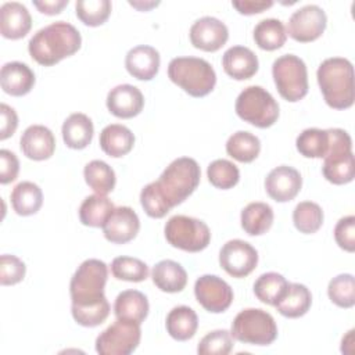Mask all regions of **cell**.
Masks as SVG:
<instances>
[{
  "instance_id": "36",
  "label": "cell",
  "mask_w": 355,
  "mask_h": 355,
  "mask_svg": "<svg viewBox=\"0 0 355 355\" xmlns=\"http://www.w3.org/2000/svg\"><path fill=\"white\" fill-rule=\"evenodd\" d=\"M288 287V282L284 276L276 272H268L261 275L254 283L255 297L268 305H276L279 300L284 295Z\"/></svg>"
},
{
  "instance_id": "28",
  "label": "cell",
  "mask_w": 355,
  "mask_h": 355,
  "mask_svg": "<svg viewBox=\"0 0 355 355\" xmlns=\"http://www.w3.org/2000/svg\"><path fill=\"white\" fill-rule=\"evenodd\" d=\"M312 304V294L309 288L300 283H288L284 295L275 305L277 312L286 318L304 316Z\"/></svg>"
},
{
  "instance_id": "33",
  "label": "cell",
  "mask_w": 355,
  "mask_h": 355,
  "mask_svg": "<svg viewBox=\"0 0 355 355\" xmlns=\"http://www.w3.org/2000/svg\"><path fill=\"white\" fill-rule=\"evenodd\" d=\"M254 40L259 49L273 51L286 43L287 32L280 19L266 18L257 24L254 29Z\"/></svg>"
},
{
  "instance_id": "19",
  "label": "cell",
  "mask_w": 355,
  "mask_h": 355,
  "mask_svg": "<svg viewBox=\"0 0 355 355\" xmlns=\"http://www.w3.org/2000/svg\"><path fill=\"white\" fill-rule=\"evenodd\" d=\"M19 147L26 158L44 161L54 154L55 137L49 128L43 125H32L24 130Z\"/></svg>"
},
{
  "instance_id": "38",
  "label": "cell",
  "mask_w": 355,
  "mask_h": 355,
  "mask_svg": "<svg viewBox=\"0 0 355 355\" xmlns=\"http://www.w3.org/2000/svg\"><path fill=\"white\" fill-rule=\"evenodd\" d=\"M293 222L295 229L304 234L316 233L323 223V211L316 202L302 201L294 208Z\"/></svg>"
},
{
  "instance_id": "35",
  "label": "cell",
  "mask_w": 355,
  "mask_h": 355,
  "mask_svg": "<svg viewBox=\"0 0 355 355\" xmlns=\"http://www.w3.org/2000/svg\"><path fill=\"white\" fill-rule=\"evenodd\" d=\"M83 176L87 186L101 196H107L115 187V172L114 169L101 159H93L86 164L83 169Z\"/></svg>"
},
{
  "instance_id": "37",
  "label": "cell",
  "mask_w": 355,
  "mask_h": 355,
  "mask_svg": "<svg viewBox=\"0 0 355 355\" xmlns=\"http://www.w3.org/2000/svg\"><path fill=\"white\" fill-rule=\"evenodd\" d=\"M295 147L298 153L306 158H324L329 150L327 129L309 128L302 130L295 140Z\"/></svg>"
},
{
  "instance_id": "34",
  "label": "cell",
  "mask_w": 355,
  "mask_h": 355,
  "mask_svg": "<svg viewBox=\"0 0 355 355\" xmlns=\"http://www.w3.org/2000/svg\"><path fill=\"white\" fill-rule=\"evenodd\" d=\"M261 151L259 139L245 130L233 133L226 141V153L236 161L248 164L252 162Z\"/></svg>"
},
{
  "instance_id": "9",
  "label": "cell",
  "mask_w": 355,
  "mask_h": 355,
  "mask_svg": "<svg viewBox=\"0 0 355 355\" xmlns=\"http://www.w3.org/2000/svg\"><path fill=\"white\" fill-rule=\"evenodd\" d=\"M272 75L277 92L284 100L295 103L306 96L308 71L300 57L294 54L279 57L272 65Z\"/></svg>"
},
{
  "instance_id": "16",
  "label": "cell",
  "mask_w": 355,
  "mask_h": 355,
  "mask_svg": "<svg viewBox=\"0 0 355 355\" xmlns=\"http://www.w3.org/2000/svg\"><path fill=\"white\" fill-rule=\"evenodd\" d=\"M229 39L227 26L215 17H202L190 28V42L202 51H218Z\"/></svg>"
},
{
  "instance_id": "22",
  "label": "cell",
  "mask_w": 355,
  "mask_h": 355,
  "mask_svg": "<svg viewBox=\"0 0 355 355\" xmlns=\"http://www.w3.org/2000/svg\"><path fill=\"white\" fill-rule=\"evenodd\" d=\"M0 85L4 93L15 97L28 94L35 86V73L24 62L11 61L1 67Z\"/></svg>"
},
{
  "instance_id": "18",
  "label": "cell",
  "mask_w": 355,
  "mask_h": 355,
  "mask_svg": "<svg viewBox=\"0 0 355 355\" xmlns=\"http://www.w3.org/2000/svg\"><path fill=\"white\" fill-rule=\"evenodd\" d=\"M144 107L143 93L132 85H118L108 92L107 108L116 118L129 119L141 112Z\"/></svg>"
},
{
  "instance_id": "43",
  "label": "cell",
  "mask_w": 355,
  "mask_h": 355,
  "mask_svg": "<svg viewBox=\"0 0 355 355\" xmlns=\"http://www.w3.org/2000/svg\"><path fill=\"white\" fill-rule=\"evenodd\" d=\"M140 204L150 218H164L172 208L161 194L155 182L148 183L140 193Z\"/></svg>"
},
{
  "instance_id": "5",
  "label": "cell",
  "mask_w": 355,
  "mask_h": 355,
  "mask_svg": "<svg viewBox=\"0 0 355 355\" xmlns=\"http://www.w3.org/2000/svg\"><path fill=\"white\" fill-rule=\"evenodd\" d=\"M108 279V266L100 259L83 261L69 283L72 306H87L107 301L104 287Z\"/></svg>"
},
{
  "instance_id": "17",
  "label": "cell",
  "mask_w": 355,
  "mask_h": 355,
  "mask_svg": "<svg viewBox=\"0 0 355 355\" xmlns=\"http://www.w3.org/2000/svg\"><path fill=\"white\" fill-rule=\"evenodd\" d=\"M140 229L137 214L130 207L115 208L103 226L104 237L114 244H125L133 240Z\"/></svg>"
},
{
  "instance_id": "41",
  "label": "cell",
  "mask_w": 355,
  "mask_h": 355,
  "mask_svg": "<svg viewBox=\"0 0 355 355\" xmlns=\"http://www.w3.org/2000/svg\"><path fill=\"white\" fill-rule=\"evenodd\" d=\"M327 295L333 304L340 308H352L355 305V280L349 273H343L329 282Z\"/></svg>"
},
{
  "instance_id": "23",
  "label": "cell",
  "mask_w": 355,
  "mask_h": 355,
  "mask_svg": "<svg viewBox=\"0 0 355 355\" xmlns=\"http://www.w3.org/2000/svg\"><path fill=\"white\" fill-rule=\"evenodd\" d=\"M222 65L225 72L236 80L252 78L259 67L255 53L244 46H233L227 49L222 57Z\"/></svg>"
},
{
  "instance_id": "30",
  "label": "cell",
  "mask_w": 355,
  "mask_h": 355,
  "mask_svg": "<svg viewBox=\"0 0 355 355\" xmlns=\"http://www.w3.org/2000/svg\"><path fill=\"white\" fill-rule=\"evenodd\" d=\"M273 209L266 202H250L241 211V227L250 236L266 233L273 223Z\"/></svg>"
},
{
  "instance_id": "48",
  "label": "cell",
  "mask_w": 355,
  "mask_h": 355,
  "mask_svg": "<svg viewBox=\"0 0 355 355\" xmlns=\"http://www.w3.org/2000/svg\"><path fill=\"white\" fill-rule=\"evenodd\" d=\"M19 172V161L10 150H0V183L7 184L17 179Z\"/></svg>"
},
{
  "instance_id": "7",
  "label": "cell",
  "mask_w": 355,
  "mask_h": 355,
  "mask_svg": "<svg viewBox=\"0 0 355 355\" xmlns=\"http://www.w3.org/2000/svg\"><path fill=\"white\" fill-rule=\"evenodd\" d=\"M230 334L234 340L251 345H269L277 337V326L270 313L259 308L239 312L232 322Z\"/></svg>"
},
{
  "instance_id": "2",
  "label": "cell",
  "mask_w": 355,
  "mask_h": 355,
  "mask_svg": "<svg viewBox=\"0 0 355 355\" xmlns=\"http://www.w3.org/2000/svg\"><path fill=\"white\" fill-rule=\"evenodd\" d=\"M318 83L326 104L334 110H347L355 100L354 68L343 57L326 58L316 72Z\"/></svg>"
},
{
  "instance_id": "26",
  "label": "cell",
  "mask_w": 355,
  "mask_h": 355,
  "mask_svg": "<svg viewBox=\"0 0 355 355\" xmlns=\"http://www.w3.org/2000/svg\"><path fill=\"white\" fill-rule=\"evenodd\" d=\"M100 147L101 150L112 157L119 158L130 153L135 144V135L132 130L119 123L107 125L100 133Z\"/></svg>"
},
{
  "instance_id": "13",
  "label": "cell",
  "mask_w": 355,
  "mask_h": 355,
  "mask_svg": "<svg viewBox=\"0 0 355 355\" xmlns=\"http://www.w3.org/2000/svg\"><path fill=\"white\" fill-rule=\"evenodd\" d=\"M219 263L227 275L237 279L245 277L257 268L258 252L244 240H229L220 248Z\"/></svg>"
},
{
  "instance_id": "32",
  "label": "cell",
  "mask_w": 355,
  "mask_h": 355,
  "mask_svg": "<svg viewBox=\"0 0 355 355\" xmlns=\"http://www.w3.org/2000/svg\"><path fill=\"white\" fill-rule=\"evenodd\" d=\"M115 209L112 201L107 196H87L79 208V219L85 226L103 227L111 212Z\"/></svg>"
},
{
  "instance_id": "10",
  "label": "cell",
  "mask_w": 355,
  "mask_h": 355,
  "mask_svg": "<svg viewBox=\"0 0 355 355\" xmlns=\"http://www.w3.org/2000/svg\"><path fill=\"white\" fill-rule=\"evenodd\" d=\"M164 233L172 247L187 252H200L207 248L211 241V232L207 223L186 215L169 218Z\"/></svg>"
},
{
  "instance_id": "15",
  "label": "cell",
  "mask_w": 355,
  "mask_h": 355,
  "mask_svg": "<svg viewBox=\"0 0 355 355\" xmlns=\"http://www.w3.org/2000/svg\"><path fill=\"white\" fill-rule=\"evenodd\" d=\"M302 186L300 172L287 165L273 168L265 179V190L268 196L277 202H287L297 197Z\"/></svg>"
},
{
  "instance_id": "49",
  "label": "cell",
  "mask_w": 355,
  "mask_h": 355,
  "mask_svg": "<svg viewBox=\"0 0 355 355\" xmlns=\"http://www.w3.org/2000/svg\"><path fill=\"white\" fill-rule=\"evenodd\" d=\"M0 114H1L0 140H6L14 135V132L18 126V116H17L15 110L4 103L0 105Z\"/></svg>"
},
{
  "instance_id": "29",
  "label": "cell",
  "mask_w": 355,
  "mask_h": 355,
  "mask_svg": "<svg viewBox=\"0 0 355 355\" xmlns=\"http://www.w3.org/2000/svg\"><path fill=\"white\" fill-rule=\"evenodd\" d=\"M166 331L168 334L178 340L186 341L190 340L198 327V318L197 313L186 305L175 306L166 316Z\"/></svg>"
},
{
  "instance_id": "3",
  "label": "cell",
  "mask_w": 355,
  "mask_h": 355,
  "mask_svg": "<svg viewBox=\"0 0 355 355\" xmlns=\"http://www.w3.org/2000/svg\"><path fill=\"white\" fill-rule=\"evenodd\" d=\"M169 79L191 97L209 94L216 83L212 65L197 57H176L168 65Z\"/></svg>"
},
{
  "instance_id": "8",
  "label": "cell",
  "mask_w": 355,
  "mask_h": 355,
  "mask_svg": "<svg viewBox=\"0 0 355 355\" xmlns=\"http://www.w3.org/2000/svg\"><path fill=\"white\" fill-rule=\"evenodd\" d=\"M236 114L244 122L265 129L279 118V104L273 96L261 86L245 87L236 100Z\"/></svg>"
},
{
  "instance_id": "51",
  "label": "cell",
  "mask_w": 355,
  "mask_h": 355,
  "mask_svg": "<svg viewBox=\"0 0 355 355\" xmlns=\"http://www.w3.org/2000/svg\"><path fill=\"white\" fill-rule=\"evenodd\" d=\"M33 6L46 15L60 14L61 10L68 6V0H44V1H33Z\"/></svg>"
},
{
  "instance_id": "40",
  "label": "cell",
  "mask_w": 355,
  "mask_h": 355,
  "mask_svg": "<svg viewBox=\"0 0 355 355\" xmlns=\"http://www.w3.org/2000/svg\"><path fill=\"white\" fill-rule=\"evenodd\" d=\"M110 0H79L75 4L76 17L87 26L103 25L111 14Z\"/></svg>"
},
{
  "instance_id": "47",
  "label": "cell",
  "mask_w": 355,
  "mask_h": 355,
  "mask_svg": "<svg viewBox=\"0 0 355 355\" xmlns=\"http://www.w3.org/2000/svg\"><path fill=\"white\" fill-rule=\"evenodd\" d=\"M334 240L340 248L348 252L355 251V216L341 218L334 227Z\"/></svg>"
},
{
  "instance_id": "20",
  "label": "cell",
  "mask_w": 355,
  "mask_h": 355,
  "mask_svg": "<svg viewBox=\"0 0 355 355\" xmlns=\"http://www.w3.org/2000/svg\"><path fill=\"white\" fill-rule=\"evenodd\" d=\"M31 28L32 18L24 4L8 1L0 7V32L6 39H21L29 33Z\"/></svg>"
},
{
  "instance_id": "39",
  "label": "cell",
  "mask_w": 355,
  "mask_h": 355,
  "mask_svg": "<svg viewBox=\"0 0 355 355\" xmlns=\"http://www.w3.org/2000/svg\"><path fill=\"white\" fill-rule=\"evenodd\" d=\"M111 273L118 280L139 283L148 277V266L139 258L116 257L111 262Z\"/></svg>"
},
{
  "instance_id": "21",
  "label": "cell",
  "mask_w": 355,
  "mask_h": 355,
  "mask_svg": "<svg viewBox=\"0 0 355 355\" xmlns=\"http://www.w3.org/2000/svg\"><path fill=\"white\" fill-rule=\"evenodd\" d=\"M159 53L146 44L130 49L125 58L128 72L139 80H151L159 69Z\"/></svg>"
},
{
  "instance_id": "25",
  "label": "cell",
  "mask_w": 355,
  "mask_h": 355,
  "mask_svg": "<svg viewBox=\"0 0 355 355\" xmlns=\"http://www.w3.org/2000/svg\"><path fill=\"white\" fill-rule=\"evenodd\" d=\"M61 132L67 147L73 150H82L90 144L94 128L92 119L87 115L82 112H75L64 121Z\"/></svg>"
},
{
  "instance_id": "44",
  "label": "cell",
  "mask_w": 355,
  "mask_h": 355,
  "mask_svg": "<svg viewBox=\"0 0 355 355\" xmlns=\"http://www.w3.org/2000/svg\"><path fill=\"white\" fill-rule=\"evenodd\" d=\"M233 348V337L227 330H214L205 334L197 347L200 355H227Z\"/></svg>"
},
{
  "instance_id": "24",
  "label": "cell",
  "mask_w": 355,
  "mask_h": 355,
  "mask_svg": "<svg viewBox=\"0 0 355 355\" xmlns=\"http://www.w3.org/2000/svg\"><path fill=\"white\" fill-rule=\"evenodd\" d=\"M148 309L150 305L147 297L137 290H125L119 293L114 304L116 319L133 322L137 324L144 322L148 315Z\"/></svg>"
},
{
  "instance_id": "45",
  "label": "cell",
  "mask_w": 355,
  "mask_h": 355,
  "mask_svg": "<svg viewBox=\"0 0 355 355\" xmlns=\"http://www.w3.org/2000/svg\"><path fill=\"white\" fill-rule=\"evenodd\" d=\"M72 316L75 322L85 327H94L105 322L110 315V304L108 301L87 305V306H71Z\"/></svg>"
},
{
  "instance_id": "27",
  "label": "cell",
  "mask_w": 355,
  "mask_h": 355,
  "mask_svg": "<svg viewBox=\"0 0 355 355\" xmlns=\"http://www.w3.org/2000/svg\"><path fill=\"white\" fill-rule=\"evenodd\" d=\"M153 283L164 293H179L187 284V273L180 263L172 259L159 261L151 272Z\"/></svg>"
},
{
  "instance_id": "14",
  "label": "cell",
  "mask_w": 355,
  "mask_h": 355,
  "mask_svg": "<svg viewBox=\"0 0 355 355\" xmlns=\"http://www.w3.org/2000/svg\"><path fill=\"white\" fill-rule=\"evenodd\" d=\"M194 294L198 304L208 312H225L233 301L232 287L216 275H204L196 280Z\"/></svg>"
},
{
  "instance_id": "11",
  "label": "cell",
  "mask_w": 355,
  "mask_h": 355,
  "mask_svg": "<svg viewBox=\"0 0 355 355\" xmlns=\"http://www.w3.org/2000/svg\"><path fill=\"white\" fill-rule=\"evenodd\" d=\"M140 324L116 319L96 338V351L100 355H129L140 344Z\"/></svg>"
},
{
  "instance_id": "50",
  "label": "cell",
  "mask_w": 355,
  "mask_h": 355,
  "mask_svg": "<svg viewBox=\"0 0 355 355\" xmlns=\"http://www.w3.org/2000/svg\"><path fill=\"white\" fill-rule=\"evenodd\" d=\"M232 6L244 15H252V14H259L273 6V1L270 0H239V1H232Z\"/></svg>"
},
{
  "instance_id": "4",
  "label": "cell",
  "mask_w": 355,
  "mask_h": 355,
  "mask_svg": "<svg viewBox=\"0 0 355 355\" xmlns=\"http://www.w3.org/2000/svg\"><path fill=\"white\" fill-rule=\"evenodd\" d=\"M201 171L196 159L180 157L173 159L155 182L171 208L182 204L198 186Z\"/></svg>"
},
{
  "instance_id": "42",
  "label": "cell",
  "mask_w": 355,
  "mask_h": 355,
  "mask_svg": "<svg viewBox=\"0 0 355 355\" xmlns=\"http://www.w3.org/2000/svg\"><path fill=\"white\" fill-rule=\"evenodd\" d=\"M207 176L214 187L227 190L239 183L240 172L232 161L215 159L208 165Z\"/></svg>"
},
{
  "instance_id": "12",
  "label": "cell",
  "mask_w": 355,
  "mask_h": 355,
  "mask_svg": "<svg viewBox=\"0 0 355 355\" xmlns=\"http://www.w3.org/2000/svg\"><path fill=\"white\" fill-rule=\"evenodd\" d=\"M326 25V12L316 4H308L291 14L287 32L295 42L308 43L320 37Z\"/></svg>"
},
{
  "instance_id": "52",
  "label": "cell",
  "mask_w": 355,
  "mask_h": 355,
  "mask_svg": "<svg viewBox=\"0 0 355 355\" xmlns=\"http://www.w3.org/2000/svg\"><path fill=\"white\" fill-rule=\"evenodd\" d=\"M129 4H130L132 7L140 10V11H147V10H150L151 7L158 6L159 3H158V1H148V3H146V1H144V3H143V1H129Z\"/></svg>"
},
{
  "instance_id": "1",
  "label": "cell",
  "mask_w": 355,
  "mask_h": 355,
  "mask_svg": "<svg viewBox=\"0 0 355 355\" xmlns=\"http://www.w3.org/2000/svg\"><path fill=\"white\" fill-rule=\"evenodd\" d=\"M82 44L79 31L64 21L39 29L28 43L31 57L40 65L51 67L75 54Z\"/></svg>"
},
{
  "instance_id": "31",
  "label": "cell",
  "mask_w": 355,
  "mask_h": 355,
  "mask_svg": "<svg viewBox=\"0 0 355 355\" xmlns=\"http://www.w3.org/2000/svg\"><path fill=\"white\" fill-rule=\"evenodd\" d=\"M11 205L21 216L36 214L43 204L42 189L33 182H21L11 191Z\"/></svg>"
},
{
  "instance_id": "46",
  "label": "cell",
  "mask_w": 355,
  "mask_h": 355,
  "mask_svg": "<svg viewBox=\"0 0 355 355\" xmlns=\"http://www.w3.org/2000/svg\"><path fill=\"white\" fill-rule=\"evenodd\" d=\"M26 272L25 263L15 255L3 254L0 257V283L1 286H12L24 280Z\"/></svg>"
},
{
  "instance_id": "6",
  "label": "cell",
  "mask_w": 355,
  "mask_h": 355,
  "mask_svg": "<svg viewBox=\"0 0 355 355\" xmlns=\"http://www.w3.org/2000/svg\"><path fill=\"white\" fill-rule=\"evenodd\" d=\"M329 150L322 166L323 176L333 184H347L355 176V159L351 136L338 128L327 129Z\"/></svg>"
}]
</instances>
